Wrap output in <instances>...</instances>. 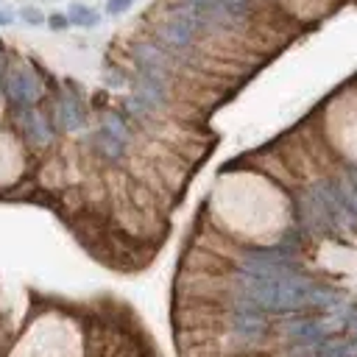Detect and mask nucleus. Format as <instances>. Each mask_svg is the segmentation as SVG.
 <instances>
[{"instance_id":"f03ea898","label":"nucleus","mask_w":357,"mask_h":357,"mask_svg":"<svg viewBox=\"0 0 357 357\" xmlns=\"http://www.w3.org/2000/svg\"><path fill=\"white\" fill-rule=\"evenodd\" d=\"M206 31V25L198 20V14L190 8L187 0H176L165 17L156 25V39L167 53H187L198 36Z\"/></svg>"},{"instance_id":"1a4fd4ad","label":"nucleus","mask_w":357,"mask_h":357,"mask_svg":"<svg viewBox=\"0 0 357 357\" xmlns=\"http://www.w3.org/2000/svg\"><path fill=\"white\" fill-rule=\"evenodd\" d=\"M67 20H70V25H78V28H95L100 22V14L86 3H70Z\"/></svg>"},{"instance_id":"20e7f679","label":"nucleus","mask_w":357,"mask_h":357,"mask_svg":"<svg viewBox=\"0 0 357 357\" xmlns=\"http://www.w3.org/2000/svg\"><path fill=\"white\" fill-rule=\"evenodd\" d=\"M92 151L106 162H120L131 145V128L126 126V117L117 112H106L92 131Z\"/></svg>"},{"instance_id":"7ed1b4c3","label":"nucleus","mask_w":357,"mask_h":357,"mask_svg":"<svg viewBox=\"0 0 357 357\" xmlns=\"http://www.w3.org/2000/svg\"><path fill=\"white\" fill-rule=\"evenodd\" d=\"M337 318L326 315H298V318H284L279 332L290 346H318L321 340L332 337L337 329H343V304L337 307Z\"/></svg>"},{"instance_id":"9d476101","label":"nucleus","mask_w":357,"mask_h":357,"mask_svg":"<svg viewBox=\"0 0 357 357\" xmlns=\"http://www.w3.org/2000/svg\"><path fill=\"white\" fill-rule=\"evenodd\" d=\"M20 20L28 22V25H45V22H47V17H45L36 6H22V8H20Z\"/></svg>"},{"instance_id":"39448f33","label":"nucleus","mask_w":357,"mask_h":357,"mask_svg":"<svg viewBox=\"0 0 357 357\" xmlns=\"http://www.w3.org/2000/svg\"><path fill=\"white\" fill-rule=\"evenodd\" d=\"M226 324H229V332L240 343H262L271 335L268 312H262V310H257V307H251L248 301H240V298H229Z\"/></svg>"},{"instance_id":"f8f14e48","label":"nucleus","mask_w":357,"mask_h":357,"mask_svg":"<svg viewBox=\"0 0 357 357\" xmlns=\"http://www.w3.org/2000/svg\"><path fill=\"white\" fill-rule=\"evenodd\" d=\"M47 25H50L53 31H64V28L70 25V20H67V11H53V14L47 17Z\"/></svg>"},{"instance_id":"0eeeda50","label":"nucleus","mask_w":357,"mask_h":357,"mask_svg":"<svg viewBox=\"0 0 357 357\" xmlns=\"http://www.w3.org/2000/svg\"><path fill=\"white\" fill-rule=\"evenodd\" d=\"M17 126H20L22 137L33 148H45V145L53 142V126H50V120L42 112H36L33 106L31 109H17Z\"/></svg>"},{"instance_id":"ddd939ff","label":"nucleus","mask_w":357,"mask_h":357,"mask_svg":"<svg viewBox=\"0 0 357 357\" xmlns=\"http://www.w3.org/2000/svg\"><path fill=\"white\" fill-rule=\"evenodd\" d=\"M11 22H14V14L0 8V28H3V25H11Z\"/></svg>"},{"instance_id":"f257e3e1","label":"nucleus","mask_w":357,"mask_h":357,"mask_svg":"<svg viewBox=\"0 0 357 357\" xmlns=\"http://www.w3.org/2000/svg\"><path fill=\"white\" fill-rule=\"evenodd\" d=\"M229 298L248 301L251 307L268 315H296L307 310L335 312L343 298L335 287L310 279L307 273L287 276H257L245 271H234L229 282Z\"/></svg>"},{"instance_id":"4468645a","label":"nucleus","mask_w":357,"mask_h":357,"mask_svg":"<svg viewBox=\"0 0 357 357\" xmlns=\"http://www.w3.org/2000/svg\"><path fill=\"white\" fill-rule=\"evenodd\" d=\"M0 78H3V75H0Z\"/></svg>"},{"instance_id":"9b49d317","label":"nucleus","mask_w":357,"mask_h":357,"mask_svg":"<svg viewBox=\"0 0 357 357\" xmlns=\"http://www.w3.org/2000/svg\"><path fill=\"white\" fill-rule=\"evenodd\" d=\"M131 6H134V0H106V14H109V17H120V14H126Z\"/></svg>"},{"instance_id":"6e6552de","label":"nucleus","mask_w":357,"mask_h":357,"mask_svg":"<svg viewBox=\"0 0 357 357\" xmlns=\"http://www.w3.org/2000/svg\"><path fill=\"white\" fill-rule=\"evenodd\" d=\"M56 123L64 131H81L86 126V109L81 103V98L75 95H61L56 100Z\"/></svg>"},{"instance_id":"423d86ee","label":"nucleus","mask_w":357,"mask_h":357,"mask_svg":"<svg viewBox=\"0 0 357 357\" xmlns=\"http://www.w3.org/2000/svg\"><path fill=\"white\" fill-rule=\"evenodd\" d=\"M6 95L17 109H31L42 98V81H39V75L33 70L17 67L6 78Z\"/></svg>"}]
</instances>
